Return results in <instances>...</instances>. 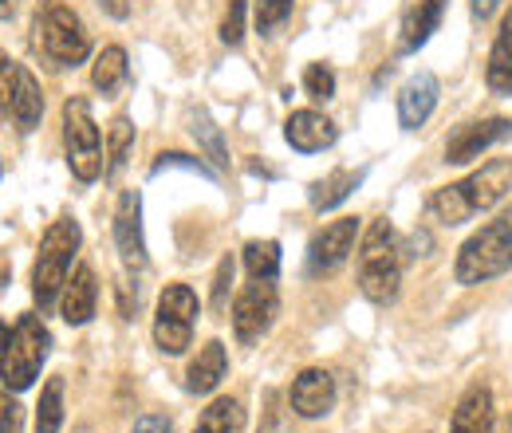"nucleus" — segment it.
<instances>
[{"label":"nucleus","mask_w":512,"mask_h":433,"mask_svg":"<svg viewBox=\"0 0 512 433\" xmlns=\"http://www.w3.org/2000/svg\"><path fill=\"white\" fill-rule=\"evenodd\" d=\"M446 4L449 0H414L406 8V16H402V40H398V48L402 52H418L438 32V24L446 16Z\"/></svg>","instance_id":"nucleus-17"},{"label":"nucleus","mask_w":512,"mask_h":433,"mask_svg":"<svg viewBox=\"0 0 512 433\" xmlns=\"http://www.w3.org/2000/svg\"><path fill=\"white\" fill-rule=\"evenodd\" d=\"M284 138H288V146L300 150V154H320L327 146H335L339 130H335V123H331L327 115H320V111H292L288 123H284Z\"/></svg>","instance_id":"nucleus-15"},{"label":"nucleus","mask_w":512,"mask_h":433,"mask_svg":"<svg viewBox=\"0 0 512 433\" xmlns=\"http://www.w3.org/2000/svg\"><path fill=\"white\" fill-rule=\"evenodd\" d=\"M241 430H245V406L237 398H213L201 410L197 426H193V433H241Z\"/></svg>","instance_id":"nucleus-23"},{"label":"nucleus","mask_w":512,"mask_h":433,"mask_svg":"<svg viewBox=\"0 0 512 433\" xmlns=\"http://www.w3.org/2000/svg\"><path fill=\"white\" fill-rule=\"evenodd\" d=\"M363 178H367V170H331L327 178L312 182V189H308V201H312V209H320V213L335 209L339 201H347L355 189L363 186Z\"/></svg>","instance_id":"nucleus-21"},{"label":"nucleus","mask_w":512,"mask_h":433,"mask_svg":"<svg viewBox=\"0 0 512 433\" xmlns=\"http://www.w3.org/2000/svg\"><path fill=\"white\" fill-rule=\"evenodd\" d=\"M509 193H512V158H493L481 170H473L469 178L438 189L430 197V213L442 225H465L477 213H485L497 201H505Z\"/></svg>","instance_id":"nucleus-1"},{"label":"nucleus","mask_w":512,"mask_h":433,"mask_svg":"<svg viewBox=\"0 0 512 433\" xmlns=\"http://www.w3.org/2000/svg\"><path fill=\"white\" fill-rule=\"evenodd\" d=\"M170 166L193 170V174H201V178H217V170H209L201 158H190V154H162V158L154 162V174H162V170H170Z\"/></svg>","instance_id":"nucleus-32"},{"label":"nucleus","mask_w":512,"mask_h":433,"mask_svg":"<svg viewBox=\"0 0 512 433\" xmlns=\"http://www.w3.org/2000/svg\"><path fill=\"white\" fill-rule=\"evenodd\" d=\"M48 351H52V331L44 327V319L40 315H20V323L8 331V343L0 351V382H4V390H12V394L28 390L40 378Z\"/></svg>","instance_id":"nucleus-5"},{"label":"nucleus","mask_w":512,"mask_h":433,"mask_svg":"<svg viewBox=\"0 0 512 433\" xmlns=\"http://www.w3.org/2000/svg\"><path fill=\"white\" fill-rule=\"evenodd\" d=\"M512 134V123L509 119H477V123H461L453 134L446 138V162L449 166H465V162H473V158H481L489 146H497V142H505Z\"/></svg>","instance_id":"nucleus-11"},{"label":"nucleus","mask_w":512,"mask_h":433,"mask_svg":"<svg viewBox=\"0 0 512 433\" xmlns=\"http://www.w3.org/2000/svg\"><path fill=\"white\" fill-rule=\"evenodd\" d=\"M288 402H292V410H296L300 418H308V422L327 418L331 406H335V378H331V371H323V367L300 371L296 382H292V390H288Z\"/></svg>","instance_id":"nucleus-13"},{"label":"nucleus","mask_w":512,"mask_h":433,"mask_svg":"<svg viewBox=\"0 0 512 433\" xmlns=\"http://www.w3.org/2000/svg\"><path fill=\"white\" fill-rule=\"evenodd\" d=\"M0 174H4V166H0Z\"/></svg>","instance_id":"nucleus-41"},{"label":"nucleus","mask_w":512,"mask_h":433,"mask_svg":"<svg viewBox=\"0 0 512 433\" xmlns=\"http://www.w3.org/2000/svg\"><path fill=\"white\" fill-rule=\"evenodd\" d=\"M4 343H8V327L0 323V351H4Z\"/></svg>","instance_id":"nucleus-40"},{"label":"nucleus","mask_w":512,"mask_h":433,"mask_svg":"<svg viewBox=\"0 0 512 433\" xmlns=\"http://www.w3.org/2000/svg\"><path fill=\"white\" fill-rule=\"evenodd\" d=\"M0 433H20V406L0 390Z\"/></svg>","instance_id":"nucleus-36"},{"label":"nucleus","mask_w":512,"mask_h":433,"mask_svg":"<svg viewBox=\"0 0 512 433\" xmlns=\"http://www.w3.org/2000/svg\"><path fill=\"white\" fill-rule=\"evenodd\" d=\"M438 95H442V87H438V75H434V71L410 75V79L402 83V91H398V126H402V130L426 126V119H430L434 107H438Z\"/></svg>","instance_id":"nucleus-14"},{"label":"nucleus","mask_w":512,"mask_h":433,"mask_svg":"<svg viewBox=\"0 0 512 433\" xmlns=\"http://www.w3.org/2000/svg\"><path fill=\"white\" fill-rule=\"evenodd\" d=\"M245 268L253 280H276L280 276V245L276 241H249L245 245Z\"/></svg>","instance_id":"nucleus-26"},{"label":"nucleus","mask_w":512,"mask_h":433,"mask_svg":"<svg viewBox=\"0 0 512 433\" xmlns=\"http://www.w3.org/2000/svg\"><path fill=\"white\" fill-rule=\"evenodd\" d=\"M233 256H225L221 264H217V280H213V308L225 311V296H229V284H233Z\"/></svg>","instance_id":"nucleus-34"},{"label":"nucleus","mask_w":512,"mask_h":433,"mask_svg":"<svg viewBox=\"0 0 512 433\" xmlns=\"http://www.w3.org/2000/svg\"><path fill=\"white\" fill-rule=\"evenodd\" d=\"M16 75H20V63L12 60L8 52H0V111H8V103H12Z\"/></svg>","instance_id":"nucleus-33"},{"label":"nucleus","mask_w":512,"mask_h":433,"mask_svg":"<svg viewBox=\"0 0 512 433\" xmlns=\"http://www.w3.org/2000/svg\"><path fill=\"white\" fill-rule=\"evenodd\" d=\"M402 245H398V233L386 217H375L371 229L363 233V245H359V292L371 300V304H394L398 300V288H402Z\"/></svg>","instance_id":"nucleus-2"},{"label":"nucleus","mask_w":512,"mask_h":433,"mask_svg":"<svg viewBox=\"0 0 512 433\" xmlns=\"http://www.w3.org/2000/svg\"><path fill=\"white\" fill-rule=\"evenodd\" d=\"M64 426V378H48L36 406V433H60Z\"/></svg>","instance_id":"nucleus-25"},{"label":"nucleus","mask_w":512,"mask_h":433,"mask_svg":"<svg viewBox=\"0 0 512 433\" xmlns=\"http://www.w3.org/2000/svg\"><path fill=\"white\" fill-rule=\"evenodd\" d=\"M95 300H99L95 272H91V264H79V268H75V276L64 284V300H60L64 323H71V327L91 323V315H95Z\"/></svg>","instance_id":"nucleus-16"},{"label":"nucleus","mask_w":512,"mask_h":433,"mask_svg":"<svg viewBox=\"0 0 512 433\" xmlns=\"http://www.w3.org/2000/svg\"><path fill=\"white\" fill-rule=\"evenodd\" d=\"M449 433H493V390L489 386H469L453 410Z\"/></svg>","instance_id":"nucleus-18"},{"label":"nucleus","mask_w":512,"mask_h":433,"mask_svg":"<svg viewBox=\"0 0 512 433\" xmlns=\"http://www.w3.org/2000/svg\"><path fill=\"white\" fill-rule=\"evenodd\" d=\"M276 311H280L276 280H253V284L233 300V331H237V339H241V343H256L260 335H268Z\"/></svg>","instance_id":"nucleus-9"},{"label":"nucleus","mask_w":512,"mask_h":433,"mask_svg":"<svg viewBox=\"0 0 512 433\" xmlns=\"http://www.w3.org/2000/svg\"><path fill=\"white\" fill-rule=\"evenodd\" d=\"M64 146L67 166L83 186L103 174V134L91 119L87 99H67L64 103Z\"/></svg>","instance_id":"nucleus-8"},{"label":"nucleus","mask_w":512,"mask_h":433,"mask_svg":"<svg viewBox=\"0 0 512 433\" xmlns=\"http://www.w3.org/2000/svg\"><path fill=\"white\" fill-rule=\"evenodd\" d=\"M512 268V205L489 225H481L457 252L453 276L465 288H477L485 280H497Z\"/></svg>","instance_id":"nucleus-3"},{"label":"nucleus","mask_w":512,"mask_h":433,"mask_svg":"<svg viewBox=\"0 0 512 433\" xmlns=\"http://www.w3.org/2000/svg\"><path fill=\"white\" fill-rule=\"evenodd\" d=\"M497 4H501V0H473V4H469V8H473V20H489V16L497 12Z\"/></svg>","instance_id":"nucleus-38"},{"label":"nucleus","mask_w":512,"mask_h":433,"mask_svg":"<svg viewBox=\"0 0 512 433\" xmlns=\"http://www.w3.org/2000/svg\"><path fill=\"white\" fill-rule=\"evenodd\" d=\"M485 83L493 95H512V8L493 40V52H489V67H485Z\"/></svg>","instance_id":"nucleus-22"},{"label":"nucleus","mask_w":512,"mask_h":433,"mask_svg":"<svg viewBox=\"0 0 512 433\" xmlns=\"http://www.w3.org/2000/svg\"><path fill=\"white\" fill-rule=\"evenodd\" d=\"M229 371V355H225V343L221 339H209L197 359L190 363V374H186V390L190 394H213L221 386V378Z\"/></svg>","instance_id":"nucleus-19"},{"label":"nucleus","mask_w":512,"mask_h":433,"mask_svg":"<svg viewBox=\"0 0 512 433\" xmlns=\"http://www.w3.org/2000/svg\"><path fill=\"white\" fill-rule=\"evenodd\" d=\"M115 245L127 268H146V233H142V193L127 189L115 209Z\"/></svg>","instance_id":"nucleus-12"},{"label":"nucleus","mask_w":512,"mask_h":433,"mask_svg":"<svg viewBox=\"0 0 512 433\" xmlns=\"http://www.w3.org/2000/svg\"><path fill=\"white\" fill-rule=\"evenodd\" d=\"M193 138L209 150V158H213V170H229V150H225V138H221V130L213 126V119L205 115V111H197L193 115Z\"/></svg>","instance_id":"nucleus-27"},{"label":"nucleus","mask_w":512,"mask_h":433,"mask_svg":"<svg viewBox=\"0 0 512 433\" xmlns=\"http://www.w3.org/2000/svg\"><path fill=\"white\" fill-rule=\"evenodd\" d=\"M292 4L296 0H256V32L260 36H272L292 16Z\"/></svg>","instance_id":"nucleus-29"},{"label":"nucleus","mask_w":512,"mask_h":433,"mask_svg":"<svg viewBox=\"0 0 512 433\" xmlns=\"http://www.w3.org/2000/svg\"><path fill=\"white\" fill-rule=\"evenodd\" d=\"M304 91L316 99V103H327L335 95V71L327 63H308L304 67Z\"/></svg>","instance_id":"nucleus-30"},{"label":"nucleus","mask_w":512,"mask_h":433,"mask_svg":"<svg viewBox=\"0 0 512 433\" xmlns=\"http://www.w3.org/2000/svg\"><path fill=\"white\" fill-rule=\"evenodd\" d=\"M107 174H119L127 166V154H130V142H134V126H130L127 115H119L111 123V138H107Z\"/></svg>","instance_id":"nucleus-28"},{"label":"nucleus","mask_w":512,"mask_h":433,"mask_svg":"<svg viewBox=\"0 0 512 433\" xmlns=\"http://www.w3.org/2000/svg\"><path fill=\"white\" fill-rule=\"evenodd\" d=\"M245 0H229V8H225V16H221V44H229V48H237L241 40H245Z\"/></svg>","instance_id":"nucleus-31"},{"label":"nucleus","mask_w":512,"mask_h":433,"mask_svg":"<svg viewBox=\"0 0 512 433\" xmlns=\"http://www.w3.org/2000/svg\"><path fill=\"white\" fill-rule=\"evenodd\" d=\"M36 40H40L44 56L60 67H79L91 56V36H87L79 12H71L67 4H48L36 16Z\"/></svg>","instance_id":"nucleus-6"},{"label":"nucleus","mask_w":512,"mask_h":433,"mask_svg":"<svg viewBox=\"0 0 512 433\" xmlns=\"http://www.w3.org/2000/svg\"><path fill=\"white\" fill-rule=\"evenodd\" d=\"M130 67H127V52L119 48V44H111V48H103L99 52V60L91 67V83L103 91V95H111V91H119L123 83H127Z\"/></svg>","instance_id":"nucleus-24"},{"label":"nucleus","mask_w":512,"mask_h":433,"mask_svg":"<svg viewBox=\"0 0 512 433\" xmlns=\"http://www.w3.org/2000/svg\"><path fill=\"white\" fill-rule=\"evenodd\" d=\"M99 8L107 16H115V20H127L130 16V0H99Z\"/></svg>","instance_id":"nucleus-37"},{"label":"nucleus","mask_w":512,"mask_h":433,"mask_svg":"<svg viewBox=\"0 0 512 433\" xmlns=\"http://www.w3.org/2000/svg\"><path fill=\"white\" fill-rule=\"evenodd\" d=\"M8 115L16 119L20 130H36L44 119V95H40V83L28 67H20L16 75V91H12V103H8Z\"/></svg>","instance_id":"nucleus-20"},{"label":"nucleus","mask_w":512,"mask_h":433,"mask_svg":"<svg viewBox=\"0 0 512 433\" xmlns=\"http://www.w3.org/2000/svg\"><path fill=\"white\" fill-rule=\"evenodd\" d=\"M355 237H359V217H339V221L323 225L320 233L312 237V245H308V272H312V276L335 272V268L351 256Z\"/></svg>","instance_id":"nucleus-10"},{"label":"nucleus","mask_w":512,"mask_h":433,"mask_svg":"<svg viewBox=\"0 0 512 433\" xmlns=\"http://www.w3.org/2000/svg\"><path fill=\"white\" fill-rule=\"evenodd\" d=\"M83 245V233H79V221L75 217H60L48 225L40 252H36V264H32V296L40 308H52L60 288L67 284V272H71V260Z\"/></svg>","instance_id":"nucleus-4"},{"label":"nucleus","mask_w":512,"mask_h":433,"mask_svg":"<svg viewBox=\"0 0 512 433\" xmlns=\"http://www.w3.org/2000/svg\"><path fill=\"white\" fill-rule=\"evenodd\" d=\"M197 315H201V300L190 284H166L154 311V347L162 355H182L190 347Z\"/></svg>","instance_id":"nucleus-7"},{"label":"nucleus","mask_w":512,"mask_h":433,"mask_svg":"<svg viewBox=\"0 0 512 433\" xmlns=\"http://www.w3.org/2000/svg\"><path fill=\"white\" fill-rule=\"evenodd\" d=\"M130 433H174V418L170 414H142Z\"/></svg>","instance_id":"nucleus-35"},{"label":"nucleus","mask_w":512,"mask_h":433,"mask_svg":"<svg viewBox=\"0 0 512 433\" xmlns=\"http://www.w3.org/2000/svg\"><path fill=\"white\" fill-rule=\"evenodd\" d=\"M16 16V0H0V20H12Z\"/></svg>","instance_id":"nucleus-39"}]
</instances>
